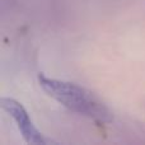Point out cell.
Listing matches in <instances>:
<instances>
[{
    "label": "cell",
    "instance_id": "obj_2",
    "mask_svg": "<svg viewBox=\"0 0 145 145\" xmlns=\"http://www.w3.org/2000/svg\"><path fill=\"white\" fill-rule=\"evenodd\" d=\"M1 108L13 118L15 126L18 127L22 138L28 144H40L46 145L54 143L51 139H47L33 123L29 113L18 101L13 98H1L0 101Z\"/></svg>",
    "mask_w": 145,
    "mask_h": 145
},
{
    "label": "cell",
    "instance_id": "obj_1",
    "mask_svg": "<svg viewBox=\"0 0 145 145\" xmlns=\"http://www.w3.org/2000/svg\"><path fill=\"white\" fill-rule=\"evenodd\" d=\"M37 80L43 92L71 112L83 115L97 122L107 123L112 121V113L107 106L84 87L65 80L48 78L42 72L38 74Z\"/></svg>",
    "mask_w": 145,
    "mask_h": 145
}]
</instances>
